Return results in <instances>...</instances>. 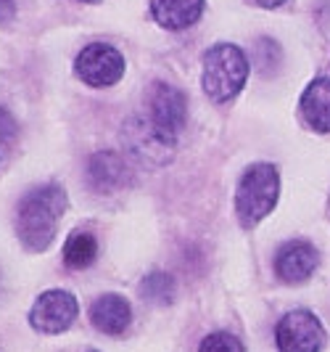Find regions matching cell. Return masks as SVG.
Masks as SVG:
<instances>
[{
	"label": "cell",
	"mask_w": 330,
	"mask_h": 352,
	"mask_svg": "<svg viewBox=\"0 0 330 352\" xmlns=\"http://www.w3.org/2000/svg\"><path fill=\"white\" fill-rule=\"evenodd\" d=\"M69 207L64 186L45 183L21 196L16 207V236L30 252H45L56 241L58 220Z\"/></svg>",
	"instance_id": "6da1fadb"
},
{
	"label": "cell",
	"mask_w": 330,
	"mask_h": 352,
	"mask_svg": "<svg viewBox=\"0 0 330 352\" xmlns=\"http://www.w3.org/2000/svg\"><path fill=\"white\" fill-rule=\"evenodd\" d=\"M248 80V58L233 43H217L204 53V74L201 85L209 101L227 104L233 101Z\"/></svg>",
	"instance_id": "7a4b0ae2"
},
{
	"label": "cell",
	"mask_w": 330,
	"mask_h": 352,
	"mask_svg": "<svg viewBox=\"0 0 330 352\" xmlns=\"http://www.w3.org/2000/svg\"><path fill=\"white\" fill-rule=\"evenodd\" d=\"M280 196V173L270 162L246 167L235 188V214L244 228H254L275 210Z\"/></svg>",
	"instance_id": "3957f363"
},
{
	"label": "cell",
	"mask_w": 330,
	"mask_h": 352,
	"mask_svg": "<svg viewBox=\"0 0 330 352\" xmlns=\"http://www.w3.org/2000/svg\"><path fill=\"white\" fill-rule=\"evenodd\" d=\"M143 117L164 141L177 146V138L188 122V96L169 82L156 80V82H151V88L145 93Z\"/></svg>",
	"instance_id": "277c9868"
},
{
	"label": "cell",
	"mask_w": 330,
	"mask_h": 352,
	"mask_svg": "<svg viewBox=\"0 0 330 352\" xmlns=\"http://www.w3.org/2000/svg\"><path fill=\"white\" fill-rule=\"evenodd\" d=\"M127 61L108 43H90L74 58V74L90 88H111L124 77Z\"/></svg>",
	"instance_id": "5b68a950"
},
{
	"label": "cell",
	"mask_w": 330,
	"mask_h": 352,
	"mask_svg": "<svg viewBox=\"0 0 330 352\" xmlns=\"http://www.w3.org/2000/svg\"><path fill=\"white\" fill-rule=\"evenodd\" d=\"M275 342L280 352H322L328 334L312 310H291L278 320Z\"/></svg>",
	"instance_id": "8992f818"
},
{
	"label": "cell",
	"mask_w": 330,
	"mask_h": 352,
	"mask_svg": "<svg viewBox=\"0 0 330 352\" xmlns=\"http://www.w3.org/2000/svg\"><path fill=\"white\" fill-rule=\"evenodd\" d=\"M80 316V302L67 289H51L43 292L30 310V326L37 334L56 336L69 331Z\"/></svg>",
	"instance_id": "52a82bcc"
},
{
	"label": "cell",
	"mask_w": 330,
	"mask_h": 352,
	"mask_svg": "<svg viewBox=\"0 0 330 352\" xmlns=\"http://www.w3.org/2000/svg\"><path fill=\"white\" fill-rule=\"evenodd\" d=\"M122 141L127 146V151L138 162H148V164H167L174 154V143L164 141L151 124L145 122L143 114L130 117L122 124Z\"/></svg>",
	"instance_id": "ba28073f"
},
{
	"label": "cell",
	"mask_w": 330,
	"mask_h": 352,
	"mask_svg": "<svg viewBox=\"0 0 330 352\" xmlns=\"http://www.w3.org/2000/svg\"><path fill=\"white\" fill-rule=\"evenodd\" d=\"M85 177L95 194H117L132 186V167L119 151H95L87 159Z\"/></svg>",
	"instance_id": "9c48e42d"
},
{
	"label": "cell",
	"mask_w": 330,
	"mask_h": 352,
	"mask_svg": "<svg viewBox=\"0 0 330 352\" xmlns=\"http://www.w3.org/2000/svg\"><path fill=\"white\" fill-rule=\"evenodd\" d=\"M320 265V252L314 244L304 241V239H294L285 241L275 254V273L283 283H304L309 281L314 270Z\"/></svg>",
	"instance_id": "30bf717a"
},
{
	"label": "cell",
	"mask_w": 330,
	"mask_h": 352,
	"mask_svg": "<svg viewBox=\"0 0 330 352\" xmlns=\"http://www.w3.org/2000/svg\"><path fill=\"white\" fill-rule=\"evenodd\" d=\"M90 323L106 336H122L132 323V305L122 294H101L90 305Z\"/></svg>",
	"instance_id": "8fae6325"
},
{
	"label": "cell",
	"mask_w": 330,
	"mask_h": 352,
	"mask_svg": "<svg viewBox=\"0 0 330 352\" xmlns=\"http://www.w3.org/2000/svg\"><path fill=\"white\" fill-rule=\"evenodd\" d=\"M301 117L304 122L312 127L314 133H330V80L317 77L312 80L307 90L301 93Z\"/></svg>",
	"instance_id": "7c38bea8"
},
{
	"label": "cell",
	"mask_w": 330,
	"mask_h": 352,
	"mask_svg": "<svg viewBox=\"0 0 330 352\" xmlns=\"http://www.w3.org/2000/svg\"><path fill=\"white\" fill-rule=\"evenodd\" d=\"M151 14L164 30H188L204 14V0H151Z\"/></svg>",
	"instance_id": "4fadbf2b"
},
{
	"label": "cell",
	"mask_w": 330,
	"mask_h": 352,
	"mask_svg": "<svg viewBox=\"0 0 330 352\" xmlns=\"http://www.w3.org/2000/svg\"><path fill=\"white\" fill-rule=\"evenodd\" d=\"M98 257V239L90 230H71L64 244V265L69 270H87Z\"/></svg>",
	"instance_id": "5bb4252c"
},
{
	"label": "cell",
	"mask_w": 330,
	"mask_h": 352,
	"mask_svg": "<svg viewBox=\"0 0 330 352\" xmlns=\"http://www.w3.org/2000/svg\"><path fill=\"white\" fill-rule=\"evenodd\" d=\"M174 294H177L174 278L164 270H154L140 281V297L151 305H169L174 302Z\"/></svg>",
	"instance_id": "9a60e30c"
},
{
	"label": "cell",
	"mask_w": 330,
	"mask_h": 352,
	"mask_svg": "<svg viewBox=\"0 0 330 352\" xmlns=\"http://www.w3.org/2000/svg\"><path fill=\"white\" fill-rule=\"evenodd\" d=\"M198 352H246L244 342L230 331H214L207 334L198 344Z\"/></svg>",
	"instance_id": "2e32d148"
},
{
	"label": "cell",
	"mask_w": 330,
	"mask_h": 352,
	"mask_svg": "<svg viewBox=\"0 0 330 352\" xmlns=\"http://www.w3.org/2000/svg\"><path fill=\"white\" fill-rule=\"evenodd\" d=\"M254 58H257V67H259L261 74H270V72L278 69L280 48L275 45V40H270V37H261L259 43H257V53H254Z\"/></svg>",
	"instance_id": "e0dca14e"
},
{
	"label": "cell",
	"mask_w": 330,
	"mask_h": 352,
	"mask_svg": "<svg viewBox=\"0 0 330 352\" xmlns=\"http://www.w3.org/2000/svg\"><path fill=\"white\" fill-rule=\"evenodd\" d=\"M16 135H19V124L14 120V114L5 106H0V148H8L11 143L16 141Z\"/></svg>",
	"instance_id": "ac0fdd59"
},
{
	"label": "cell",
	"mask_w": 330,
	"mask_h": 352,
	"mask_svg": "<svg viewBox=\"0 0 330 352\" xmlns=\"http://www.w3.org/2000/svg\"><path fill=\"white\" fill-rule=\"evenodd\" d=\"M16 16V0H0V21L8 24Z\"/></svg>",
	"instance_id": "d6986e66"
},
{
	"label": "cell",
	"mask_w": 330,
	"mask_h": 352,
	"mask_svg": "<svg viewBox=\"0 0 330 352\" xmlns=\"http://www.w3.org/2000/svg\"><path fill=\"white\" fill-rule=\"evenodd\" d=\"M257 6H261V8H280L285 0H254Z\"/></svg>",
	"instance_id": "ffe728a7"
},
{
	"label": "cell",
	"mask_w": 330,
	"mask_h": 352,
	"mask_svg": "<svg viewBox=\"0 0 330 352\" xmlns=\"http://www.w3.org/2000/svg\"><path fill=\"white\" fill-rule=\"evenodd\" d=\"M85 3H101V0H85Z\"/></svg>",
	"instance_id": "44dd1931"
},
{
	"label": "cell",
	"mask_w": 330,
	"mask_h": 352,
	"mask_svg": "<svg viewBox=\"0 0 330 352\" xmlns=\"http://www.w3.org/2000/svg\"><path fill=\"white\" fill-rule=\"evenodd\" d=\"M87 352H98V350H87Z\"/></svg>",
	"instance_id": "7402d4cb"
}]
</instances>
